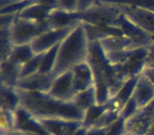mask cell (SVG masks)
I'll use <instances>...</instances> for the list:
<instances>
[{"label": "cell", "instance_id": "39", "mask_svg": "<svg viewBox=\"0 0 154 135\" xmlns=\"http://www.w3.org/2000/svg\"><path fill=\"white\" fill-rule=\"evenodd\" d=\"M88 130H89V128H87V127H85L84 124H82V127H79V128L75 131V133L73 135H87Z\"/></svg>", "mask_w": 154, "mask_h": 135}, {"label": "cell", "instance_id": "42", "mask_svg": "<svg viewBox=\"0 0 154 135\" xmlns=\"http://www.w3.org/2000/svg\"><path fill=\"white\" fill-rule=\"evenodd\" d=\"M24 1H29V0H24Z\"/></svg>", "mask_w": 154, "mask_h": 135}, {"label": "cell", "instance_id": "29", "mask_svg": "<svg viewBox=\"0 0 154 135\" xmlns=\"http://www.w3.org/2000/svg\"><path fill=\"white\" fill-rule=\"evenodd\" d=\"M16 111L0 109V124H1V134H7L15 130Z\"/></svg>", "mask_w": 154, "mask_h": 135}, {"label": "cell", "instance_id": "24", "mask_svg": "<svg viewBox=\"0 0 154 135\" xmlns=\"http://www.w3.org/2000/svg\"><path fill=\"white\" fill-rule=\"evenodd\" d=\"M73 101H74V103L77 107L85 112L88 109H90V108H92L93 106L97 105V97H96L95 87H92V88L88 89V90L75 94Z\"/></svg>", "mask_w": 154, "mask_h": 135}, {"label": "cell", "instance_id": "36", "mask_svg": "<svg viewBox=\"0 0 154 135\" xmlns=\"http://www.w3.org/2000/svg\"><path fill=\"white\" fill-rule=\"evenodd\" d=\"M108 134V128H89L87 135H107Z\"/></svg>", "mask_w": 154, "mask_h": 135}, {"label": "cell", "instance_id": "14", "mask_svg": "<svg viewBox=\"0 0 154 135\" xmlns=\"http://www.w3.org/2000/svg\"><path fill=\"white\" fill-rule=\"evenodd\" d=\"M75 93H79L94 87V76L88 61L77 64L72 69Z\"/></svg>", "mask_w": 154, "mask_h": 135}, {"label": "cell", "instance_id": "5", "mask_svg": "<svg viewBox=\"0 0 154 135\" xmlns=\"http://www.w3.org/2000/svg\"><path fill=\"white\" fill-rule=\"evenodd\" d=\"M75 17L80 22L96 26H112L117 28L118 19L122 14V10L117 5L96 3L90 9L82 12H77Z\"/></svg>", "mask_w": 154, "mask_h": 135}, {"label": "cell", "instance_id": "3", "mask_svg": "<svg viewBox=\"0 0 154 135\" xmlns=\"http://www.w3.org/2000/svg\"><path fill=\"white\" fill-rule=\"evenodd\" d=\"M89 41L84 23L80 22L69 36L60 43L57 61L53 74L59 76L76 66L86 62L89 57Z\"/></svg>", "mask_w": 154, "mask_h": 135}, {"label": "cell", "instance_id": "38", "mask_svg": "<svg viewBox=\"0 0 154 135\" xmlns=\"http://www.w3.org/2000/svg\"><path fill=\"white\" fill-rule=\"evenodd\" d=\"M37 5H48V7L56 8V0H35Z\"/></svg>", "mask_w": 154, "mask_h": 135}, {"label": "cell", "instance_id": "40", "mask_svg": "<svg viewBox=\"0 0 154 135\" xmlns=\"http://www.w3.org/2000/svg\"><path fill=\"white\" fill-rule=\"evenodd\" d=\"M146 135H154V124H152V127H151V128H150L149 132H148Z\"/></svg>", "mask_w": 154, "mask_h": 135}, {"label": "cell", "instance_id": "10", "mask_svg": "<svg viewBox=\"0 0 154 135\" xmlns=\"http://www.w3.org/2000/svg\"><path fill=\"white\" fill-rule=\"evenodd\" d=\"M56 77L53 73L42 74L40 72L33 74L26 78H21L18 81L16 89L26 92H40L49 93L55 81Z\"/></svg>", "mask_w": 154, "mask_h": 135}, {"label": "cell", "instance_id": "21", "mask_svg": "<svg viewBox=\"0 0 154 135\" xmlns=\"http://www.w3.org/2000/svg\"><path fill=\"white\" fill-rule=\"evenodd\" d=\"M86 28L87 35L89 41H100L108 37L124 36L119 28H112V26H96L82 22Z\"/></svg>", "mask_w": 154, "mask_h": 135}, {"label": "cell", "instance_id": "35", "mask_svg": "<svg viewBox=\"0 0 154 135\" xmlns=\"http://www.w3.org/2000/svg\"><path fill=\"white\" fill-rule=\"evenodd\" d=\"M148 58H147V64L146 68H150V66H154V42L148 45Z\"/></svg>", "mask_w": 154, "mask_h": 135}, {"label": "cell", "instance_id": "31", "mask_svg": "<svg viewBox=\"0 0 154 135\" xmlns=\"http://www.w3.org/2000/svg\"><path fill=\"white\" fill-rule=\"evenodd\" d=\"M139 110L140 109H139L136 100L132 97V98H131L130 100L126 103V106L124 107V109L122 110L120 115L126 119V121H128V120H130L131 118H133L137 113H138Z\"/></svg>", "mask_w": 154, "mask_h": 135}, {"label": "cell", "instance_id": "4", "mask_svg": "<svg viewBox=\"0 0 154 135\" xmlns=\"http://www.w3.org/2000/svg\"><path fill=\"white\" fill-rule=\"evenodd\" d=\"M148 53V48L141 47L106 53V56L110 63L114 66L118 77L122 81H127L130 78L136 77L143 73L147 64Z\"/></svg>", "mask_w": 154, "mask_h": 135}, {"label": "cell", "instance_id": "17", "mask_svg": "<svg viewBox=\"0 0 154 135\" xmlns=\"http://www.w3.org/2000/svg\"><path fill=\"white\" fill-rule=\"evenodd\" d=\"M21 70L22 66L17 64L9 58L1 60L0 61L1 84L10 87V88H16L20 77H21Z\"/></svg>", "mask_w": 154, "mask_h": 135}, {"label": "cell", "instance_id": "32", "mask_svg": "<svg viewBox=\"0 0 154 135\" xmlns=\"http://www.w3.org/2000/svg\"><path fill=\"white\" fill-rule=\"evenodd\" d=\"M56 8L68 13H77L79 3L78 0H56Z\"/></svg>", "mask_w": 154, "mask_h": 135}, {"label": "cell", "instance_id": "8", "mask_svg": "<svg viewBox=\"0 0 154 135\" xmlns=\"http://www.w3.org/2000/svg\"><path fill=\"white\" fill-rule=\"evenodd\" d=\"M154 124V99L138 113L126 122L127 133L132 135H146Z\"/></svg>", "mask_w": 154, "mask_h": 135}, {"label": "cell", "instance_id": "11", "mask_svg": "<svg viewBox=\"0 0 154 135\" xmlns=\"http://www.w3.org/2000/svg\"><path fill=\"white\" fill-rule=\"evenodd\" d=\"M122 14L131 22L154 38V12L138 8L119 7Z\"/></svg>", "mask_w": 154, "mask_h": 135}, {"label": "cell", "instance_id": "18", "mask_svg": "<svg viewBox=\"0 0 154 135\" xmlns=\"http://www.w3.org/2000/svg\"><path fill=\"white\" fill-rule=\"evenodd\" d=\"M99 42H100L105 53H112V52H119L125 51V50L141 48L135 41H133L132 39L128 38L126 36L108 37V38L100 40Z\"/></svg>", "mask_w": 154, "mask_h": 135}, {"label": "cell", "instance_id": "6", "mask_svg": "<svg viewBox=\"0 0 154 135\" xmlns=\"http://www.w3.org/2000/svg\"><path fill=\"white\" fill-rule=\"evenodd\" d=\"M51 30L47 22H36L17 17L11 26V37L14 45L30 44L41 34Z\"/></svg>", "mask_w": 154, "mask_h": 135}, {"label": "cell", "instance_id": "33", "mask_svg": "<svg viewBox=\"0 0 154 135\" xmlns=\"http://www.w3.org/2000/svg\"><path fill=\"white\" fill-rule=\"evenodd\" d=\"M126 122V119L120 115L116 121H114L111 126L108 127L107 135H125L127 133Z\"/></svg>", "mask_w": 154, "mask_h": 135}, {"label": "cell", "instance_id": "2", "mask_svg": "<svg viewBox=\"0 0 154 135\" xmlns=\"http://www.w3.org/2000/svg\"><path fill=\"white\" fill-rule=\"evenodd\" d=\"M87 61L90 64L94 76L97 105H106L115 97L126 81H122L118 77L99 41H90Z\"/></svg>", "mask_w": 154, "mask_h": 135}, {"label": "cell", "instance_id": "25", "mask_svg": "<svg viewBox=\"0 0 154 135\" xmlns=\"http://www.w3.org/2000/svg\"><path fill=\"white\" fill-rule=\"evenodd\" d=\"M99 2L117 7L138 8L154 12V0H100Z\"/></svg>", "mask_w": 154, "mask_h": 135}, {"label": "cell", "instance_id": "9", "mask_svg": "<svg viewBox=\"0 0 154 135\" xmlns=\"http://www.w3.org/2000/svg\"><path fill=\"white\" fill-rule=\"evenodd\" d=\"M77 26L78 24L68 26V28H64V29H59V30H50L48 32L41 34L40 36L37 37L31 43L35 54L45 53L50 49L57 45L58 43H61Z\"/></svg>", "mask_w": 154, "mask_h": 135}, {"label": "cell", "instance_id": "27", "mask_svg": "<svg viewBox=\"0 0 154 135\" xmlns=\"http://www.w3.org/2000/svg\"><path fill=\"white\" fill-rule=\"evenodd\" d=\"M59 48H60V43H58L57 45L53 47L52 49H50L49 51H47L43 54L42 61H41L40 69H39L40 73H42V74L53 73L54 69H55V66H56V61H57Z\"/></svg>", "mask_w": 154, "mask_h": 135}, {"label": "cell", "instance_id": "37", "mask_svg": "<svg viewBox=\"0 0 154 135\" xmlns=\"http://www.w3.org/2000/svg\"><path fill=\"white\" fill-rule=\"evenodd\" d=\"M154 84V66H150V68H146L143 73Z\"/></svg>", "mask_w": 154, "mask_h": 135}, {"label": "cell", "instance_id": "15", "mask_svg": "<svg viewBox=\"0 0 154 135\" xmlns=\"http://www.w3.org/2000/svg\"><path fill=\"white\" fill-rule=\"evenodd\" d=\"M132 97L136 100L140 110L147 107L154 99V84L145 74L139 76Z\"/></svg>", "mask_w": 154, "mask_h": 135}, {"label": "cell", "instance_id": "16", "mask_svg": "<svg viewBox=\"0 0 154 135\" xmlns=\"http://www.w3.org/2000/svg\"><path fill=\"white\" fill-rule=\"evenodd\" d=\"M41 124L51 135H73L75 131L82 126V121L66 119H40Z\"/></svg>", "mask_w": 154, "mask_h": 135}, {"label": "cell", "instance_id": "7", "mask_svg": "<svg viewBox=\"0 0 154 135\" xmlns=\"http://www.w3.org/2000/svg\"><path fill=\"white\" fill-rule=\"evenodd\" d=\"M23 135H51L40 120L20 106L16 110L15 130Z\"/></svg>", "mask_w": 154, "mask_h": 135}, {"label": "cell", "instance_id": "12", "mask_svg": "<svg viewBox=\"0 0 154 135\" xmlns=\"http://www.w3.org/2000/svg\"><path fill=\"white\" fill-rule=\"evenodd\" d=\"M48 94L62 101H73L76 93H75L74 84H73L72 70L57 76Z\"/></svg>", "mask_w": 154, "mask_h": 135}, {"label": "cell", "instance_id": "26", "mask_svg": "<svg viewBox=\"0 0 154 135\" xmlns=\"http://www.w3.org/2000/svg\"><path fill=\"white\" fill-rule=\"evenodd\" d=\"M13 47L11 26H0V61L9 57Z\"/></svg>", "mask_w": 154, "mask_h": 135}, {"label": "cell", "instance_id": "1", "mask_svg": "<svg viewBox=\"0 0 154 135\" xmlns=\"http://www.w3.org/2000/svg\"><path fill=\"white\" fill-rule=\"evenodd\" d=\"M20 106L40 119H66L84 121L85 111L77 107L74 101H62L48 93L26 92L18 90Z\"/></svg>", "mask_w": 154, "mask_h": 135}, {"label": "cell", "instance_id": "28", "mask_svg": "<svg viewBox=\"0 0 154 135\" xmlns=\"http://www.w3.org/2000/svg\"><path fill=\"white\" fill-rule=\"evenodd\" d=\"M108 110V103L106 105H95L85 112V118L82 124L87 128H92L99 120V118Z\"/></svg>", "mask_w": 154, "mask_h": 135}, {"label": "cell", "instance_id": "19", "mask_svg": "<svg viewBox=\"0 0 154 135\" xmlns=\"http://www.w3.org/2000/svg\"><path fill=\"white\" fill-rule=\"evenodd\" d=\"M48 23H49L51 30H59V29L79 24L80 21L75 17L74 13H68V12L61 11L56 8L52 11L51 15L48 19Z\"/></svg>", "mask_w": 154, "mask_h": 135}, {"label": "cell", "instance_id": "20", "mask_svg": "<svg viewBox=\"0 0 154 135\" xmlns=\"http://www.w3.org/2000/svg\"><path fill=\"white\" fill-rule=\"evenodd\" d=\"M56 8L42 5H32L17 14V17L36 22H47L52 11Z\"/></svg>", "mask_w": 154, "mask_h": 135}, {"label": "cell", "instance_id": "30", "mask_svg": "<svg viewBox=\"0 0 154 135\" xmlns=\"http://www.w3.org/2000/svg\"><path fill=\"white\" fill-rule=\"evenodd\" d=\"M43 54L45 53L36 54L34 58H32L30 61H28L26 64L22 66L21 77H20V79L28 77V76H31L33 74L38 73L41 66V61H42V58H43Z\"/></svg>", "mask_w": 154, "mask_h": 135}, {"label": "cell", "instance_id": "34", "mask_svg": "<svg viewBox=\"0 0 154 135\" xmlns=\"http://www.w3.org/2000/svg\"><path fill=\"white\" fill-rule=\"evenodd\" d=\"M100 0H78V3H79V9L78 12L86 11V10L90 9L91 7H93L94 5L98 3Z\"/></svg>", "mask_w": 154, "mask_h": 135}, {"label": "cell", "instance_id": "13", "mask_svg": "<svg viewBox=\"0 0 154 135\" xmlns=\"http://www.w3.org/2000/svg\"><path fill=\"white\" fill-rule=\"evenodd\" d=\"M117 28L120 29L124 36L132 39L133 41L137 43L139 47H148L151 43L154 42V38L150 36L149 34L135 26L133 22H131L124 14H122L118 19Z\"/></svg>", "mask_w": 154, "mask_h": 135}, {"label": "cell", "instance_id": "22", "mask_svg": "<svg viewBox=\"0 0 154 135\" xmlns=\"http://www.w3.org/2000/svg\"><path fill=\"white\" fill-rule=\"evenodd\" d=\"M20 107V95L16 88L1 84L0 91V109L15 112Z\"/></svg>", "mask_w": 154, "mask_h": 135}, {"label": "cell", "instance_id": "23", "mask_svg": "<svg viewBox=\"0 0 154 135\" xmlns=\"http://www.w3.org/2000/svg\"><path fill=\"white\" fill-rule=\"evenodd\" d=\"M35 52L33 50L32 45L30 44H21V45H14L11 54L8 58L12 61L16 62L17 64L23 66L28 61H30L32 58L35 57Z\"/></svg>", "mask_w": 154, "mask_h": 135}, {"label": "cell", "instance_id": "41", "mask_svg": "<svg viewBox=\"0 0 154 135\" xmlns=\"http://www.w3.org/2000/svg\"><path fill=\"white\" fill-rule=\"evenodd\" d=\"M125 135H132V134H129V133H126V134H125Z\"/></svg>", "mask_w": 154, "mask_h": 135}]
</instances>
